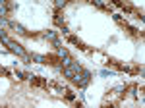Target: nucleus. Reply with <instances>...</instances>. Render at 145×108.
<instances>
[{
  "label": "nucleus",
  "mask_w": 145,
  "mask_h": 108,
  "mask_svg": "<svg viewBox=\"0 0 145 108\" xmlns=\"http://www.w3.org/2000/svg\"><path fill=\"white\" fill-rule=\"evenodd\" d=\"M0 41H2V43L6 44V46L10 48L12 52H16V54H18V56H23V58L27 56V54H25V50H23V48L20 46V44H18V43H14V41H12L10 37H8V35H4L2 31H0Z\"/></svg>",
  "instance_id": "nucleus-1"
}]
</instances>
